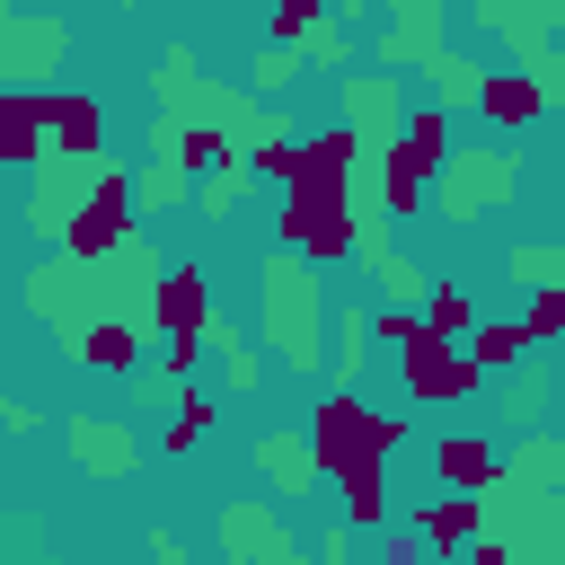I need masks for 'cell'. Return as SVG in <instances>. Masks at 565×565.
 <instances>
[{"label":"cell","instance_id":"cell-21","mask_svg":"<svg viewBox=\"0 0 565 565\" xmlns=\"http://www.w3.org/2000/svg\"><path fill=\"white\" fill-rule=\"evenodd\" d=\"M424 327H433V335H450V344H468L486 318H477V300H468L459 282H433V300H424Z\"/></svg>","mask_w":565,"mask_h":565},{"label":"cell","instance_id":"cell-31","mask_svg":"<svg viewBox=\"0 0 565 565\" xmlns=\"http://www.w3.org/2000/svg\"><path fill=\"white\" fill-rule=\"evenodd\" d=\"M194 362H203V344H168V353H159V371H168V380H194Z\"/></svg>","mask_w":565,"mask_h":565},{"label":"cell","instance_id":"cell-34","mask_svg":"<svg viewBox=\"0 0 565 565\" xmlns=\"http://www.w3.org/2000/svg\"><path fill=\"white\" fill-rule=\"evenodd\" d=\"M371 565H424V547H415V539H388V547H380Z\"/></svg>","mask_w":565,"mask_h":565},{"label":"cell","instance_id":"cell-35","mask_svg":"<svg viewBox=\"0 0 565 565\" xmlns=\"http://www.w3.org/2000/svg\"><path fill=\"white\" fill-rule=\"evenodd\" d=\"M344 556H353V539H344V530H327V539H318V565H344Z\"/></svg>","mask_w":565,"mask_h":565},{"label":"cell","instance_id":"cell-3","mask_svg":"<svg viewBox=\"0 0 565 565\" xmlns=\"http://www.w3.org/2000/svg\"><path fill=\"white\" fill-rule=\"evenodd\" d=\"M132 203H141V177L132 168H97L71 230H62V265H115L132 247Z\"/></svg>","mask_w":565,"mask_h":565},{"label":"cell","instance_id":"cell-38","mask_svg":"<svg viewBox=\"0 0 565 565\" xmlns=\"http://www.w3.org/2000/svg\"><path fill=\"white\" fill-rule=\"evenodd\" d=\"M124 9H141V0H124Z\"/></svg>","mask_w":565,"mask_h":565},{"label":"cell","instance_id":"cell-33","mask_svg":"<svg viewBox=\"0 0 565 565\" xmlns=\"http://www.w3.org/2000/svg\"><path fill=\"white\" fill-rule=\"evenodd\" d=\"M530 71H539V88H547V97H565V62H556V53H539Z\"/></svg>","mask_w":565,"mask_h":565},{"label":"cell","instance_id":"cell-23","mask_svg":"<svg viewBox=\"0 0 565 565\" xmlns=\"http://www.w3.org/2000/svg\"><path fill=\"white\" fill-rule=\"evenodd\" d=\"M344 124L353 132H380L388 124V79L371 71V79H344Z\"/></svg>","mask_w":565,"mask_h":565},{"label":"cell","instance_id":"cell-6","mask_svg":"<svg viewBox=\"0 0 565 565\" xmlns=\"http://www.w3.org/2000/svg\"><path fill=\"white\" fill-rule=\"evenodd\" d=\"M397 380H406V397H415V406H468V397L486 388L477 353H468V344H450V335H433V327L397 353Z\"/></svg>","mask_w":565,"mask_h":565},{"label":"cell","instance_id":"cell-36","mask_svg":"<svg viewBox=\"0 0 565 565\" xmlns=\"http://www.w3.org/2000/svg\"><path fill=\"white\" fill-rule=\"evenodd\" d=\"M371 9H388V18H397V9H424V0H371Z\"/></svg>","mask_w":565,"mask_h":565},{"label":"cell","instance_id":"cell-14","mask_svg":"<svg viewBox=\"0 0 565 565\" xmlns=\"http://www.w3.org/2000/svg\"><path fill=\"white\" fill-rule=\"evenodd\" d=\"M106 150V106L88 88H53V159H97Z\"/></svg>","mask_w":565,"mask_h":565},{"label":"cell","instance_id":"cell-27","mask_svg":"<svg viewBox=\"0 0 565 565\" xmlns=\"http://www.w3.org/2000/svg\"><path fill=\"white\" fill-rule=\"evenodd\" d=\"M71 441H79V459H88V468H124V441H115V433H97V415H71Z\"/></svg>","mask_w":565,"mask_h":565},{"label":"cell","instance_id":"cell-17","mask_svg":"<svg viewBox=\"0 0 565 565\" xmlns=\"http://www.w3.org/2000/svg\"><path fill=\"white\" fill-rule=\"evenodd\" d=\"M468 353H477V371H521V362H530V327H521V318H486V327L468 335Z\"/></svg>","mask_w":565,"mask_h":565},{"label":"cell","instance_id":"cell-29","mask_svg":"<svg viewBox=\"0 0 565 565\" xmlns=\"http://www.w3.org/2000/svg\"><path fill=\"white\" fill-rule=\"evenodd\" d=\"M547 388H556V380H547V371H530V380L512 388V406H503V424H539V406H547Z\"/></svg>","mask_w":565,"mask_h":565},{"label":"cell","instance_id":"cell-8","mask_svg":"<svg viewBox=\"0 0 565 565\" xmlns=\"http://www.w3.org/2000/svg\"><path fill=\"white\" fill-rule=\"evenodd\" d=\"M53 159V88H9L0 97V168H44Z\"/></svg>","mask_w":565,"mask_h":565},{"label":"cell","instance_id":"cell-4","mask_svg":"<svg viewBox=\"0 0 565 565\" xmlns=\"http://www.w3.org/2000/svg\"><path fill=\"white\" fill-rule=\"evenodd\" d=\"M309 274H318V265H300V256H274V265H265V344H274L291 371L318 362V335H309L318 282H309Z\"/></svg>","mask_w":565,"mask_h":565},{"label":"cell","instance_id":"cell-16","mask_svg":"<svg viewBox=\"0 0 565 565\" xmlns=\"http://www.w3.org/2000/svg\"><path fill=\"white\" fill-rule=\"evenodd\" d=\"M291 530L265 512V503H238V512H221V547L230 556H256V565H274V547H282Z\"/></svg>","mask_w":565,"mask_h":565},{"label":"cell","instance_id":"cell-2","mask_svg":"<svg viewBox=\"0 0 565 565\" xmlns=\"http://www.w3.org/2000/svg\"><path fill=\"white\" fill-rule=\"evenodd\" d=\"M397 441H406V424H397L388 406H371L362 388H327V397L309 406V450H318L327 477H353L362 459H388Z\"/></svg>","mask_w":565,"mask_h":565},{"label":"cell","instance_id":"cell-30","mask_svg":"<svg viewBox=\"0 0 565 565\" xmlns=\"http://www.w3.org/2000/svg\"><path fill=\"white\" fill-rule=\"evenodd\" d=\"M521 477H530V486H556V477H565V450H556V441H530V450H521Z\"/></svg>","mask_w":565,"mask_h":565},{"label":"cell","instance_id":"cell-24","mask_svg":"<svg viewBox=\"0 0 565 565\" xmlns=\"http://www.w3.org/2000/svg\"><path fill=\"white\" fill-rule=\"evenodd\" d=\"M238 185H247V159H221L203 185H194V212L203 221H230V203H238Z\"/></svg>","mask_w":565,"mask_h":565},{"label":"cell","instance_id":"cell-25","mask_svg":"<svg viewBox=\"0 0 565 565\" xmlns=\"http://www.w3.org/2000/svg\"><path fill=\"white\" fill-rule=\"evenodd\" d=\"M247 79H256V97H291V79H300V53H291V44H265Z\"/></svg>","mask_w":565,"mask_h":565},{"label":"cell","instance_id":"cell-32","mask_svg":"<svg viewBox=\"0 0 565 565\" xmlns=\"http://www.w3.org/2000/svg\"><path fill=\"white\" fill-rule=\"evenodd\" d=\"M459 565H521V556H512V539H477Z\"/></svg>","mask_w":565,"mask_h":565},{"label":"cell","instance_id":"cell-18","mask_svg":"<svg viewBox=\"0 0 565 565\" xmlns=\"http://www.w3.org/2000/svg\"><path fill=\"white\" fill-rule=\"evenodd\" d=\"M256 468H265L282 494H300L309 477H327V468H318V450H309V441H282V433H265V441H256Z\"/></svg>","mask_w":565,"mask_h":565},{"label":"cell","instance_id":"cell-28","mask_svg":"<svg viewBox=\"0 0 565 565\" xmlns=\"http://www.w3.org/2000/svg\"><path fill=\"white\" fill-rule=\"evenodd\" d=\"M415 335H424V318H415V309H397V300H388V309L371 318V344H397V353H406Z\"/></svg>","mask_w":565,"mask_h":565},{"label":"cell","instance_id":"cell-37","mask_svg":"<svg viewBox=\"0 0 565 565\" xmlns=\"http://www.w3.org/2000/svg\"><path fill=\"white\" fill-rule=\"evenodd\" d=\"M309 9H335V0H309Z\"/></svg>","mask_w":565,"mask_h":565},{"label":"cell","instance_id":"cell-5","mask_svg":"<svg viewBox=\"0 0 565 565\" xmlns=\"http://www.w3.org/2000/svg\"><path fill=\"white\" fill-rule=\"evenodd\" d=\"M150 335L159 344H212L221 335V300H212V274L203 265H168L159 282H150Z\"/></svg>","mask_w":565,"mask_h":565},{"label":"cell","instance_id":"cell-1","mask_svg":"<svg viewBox=\"0 0 565 565\" xmlns=\"http://www.w3.org/2000/svg\"><path fill=\"white\" fill-rule=\"evenodd\" d=\"M450 168V106L441 97H415L406 115H397V141L380 150V203L397 212V221H415L424 212V185Z\"/></svg>","mask_w":565,"mask_h":565},{"label":"cell","instance_id":"cell-13","mask_svg":"<svg viewBox=\"0 0 565 565\" xmlns=\"http://www.w3.org/2000/svg\"><path fill=\"white\" fill-rule=\"evenodd\" d=\"M0 53H9L18 88H44V71H53V53H62V26H53V18L9 9V18H0Z\"/></svg>","mask_w":565,"mask_h":565},{"label":"cell","instance_id":"cell-20","mask_svg":"<svg viewBox=\"0 0 565 565\" xmlns=\"http://www.w3.org/2000/svg\"><path fill=\"white\" fill-rule=\"evenodd\" d=\"M327 35V9H309V0H274L265 9V44H291V53H309Z\"/></svg>","mask_w":565,"mask_h":565},{"label":"cell","instance_id":"cell-11","mask_svg":"<svg viewBox=\"0 0 565 565\" xmlns=\"http://www.w3.org/2000/svg\"><path fill=\"white\" fill-rule=\"evenodd\" d=\"M547 106H556V97L539 88V71H486V88H477V115H486L494 132H530Z\"/></svg>","mask_w":565,"mask_h":565},{"label":"cell","instance_id":"cell-26","mask_svg":"<svg viewBox=\"0 0 565 565\" xmlns=\"http://www.w3.org/2000/svg\"><path fill=\"white\" fill-rule=\"evenodd\" d=\"M521 327H530V344H556V335H565V282H539Z\"/></svg>","mask_w":565,"mask_h":565},{"label":"cell","instance_id":"cell-7","mask_svg":"<svg viewBox=\"0 0 565 565\" xmlns=\"http://www.w3.org/2000/svg\"><path fill=\"white\" fill-rule=\"evenodd\" d=\"M512 177H521L512 150H459V159L441 168V212H450V221H477L486 203L512 194Z\"/></svg>","mask_w":565,"mask_h":565},{"label":"cell","instance_id":"cell-19","mask_svg":"<svg viewBox=\"0 0 565 565\" xmlns=\"http://www.w3.org/2000/svg\"><path fill=\"white\" fill-rule=\"evenodd\" d=\"M433 44H441V18H433V0H424V9H397V26L380 35V62L397 71V62H415V53H433Z\"/></svg>","mask_w":565,"mask_h":565},{"label":"cell","instance_id":"cell-10","mask_svg":"<svg viewBox=\"0 0 565 565\" xmlns=\"http://www.w3.org/2000/svg\"><path fill=\"white\" fill-rule=\"evenodd\" d=\"M433 477H441L450 494H486V486H503V450H494V433H441V441H433Z\"/></svg>","mask_w":565,"mask_h":565},{"label":"cell","instance_id":"cell-9","mask_svg":"<svg viewBox=\"0 0 565 565\" xmlns=\"http://www.w3.org/2000/svg\"><path fill=\"white\" fill-rule=\"evenodd\" d=\"M141 309H106V318H79V327H62V344H71V362L79 371H132L141 362Z\"/></svg>","mask_w":565,"mask_h":565},{"label":"cell","instance_id":"cell-12","mask_svg":"<svg viewBox=\"0 0 565 565\" xmlns=\"http://www.w3.org/2000/svg\"><path fill=\"white\" fill-rule=\"evenodd\" d=\"M415 539L433 556H468L486 539V494H441V503H415Z\"/></svg>","mask_w":565,"mask_h":565},{"label":"cell","instance_id":"cell-22","mask_svg":"<svg viewBox=\"0 0 565 565\" xmlns=\"http://www.w3.org/2000/svg\"><path fill=\"white\" fill-rule=\"evenodd\" d=\"M203 433H212V397H203V388H177V415H168L159 450H168V459H185V450H194Z\"/></svg>","mask_w":565,"mask_h":565},{"label":"cell","instance_id":"cell-15","mask_svg":"<svg viewBox=\"0 0 565 565\" xmlns=\"http://www.w3.org/2000/svg\"><path fill=\"white\" fill-rule=\"evenodd\" d=\"M335 494H344V530H380L388 521V459H362L353 477H335Z\"/></svg>","mask_w":565,"mask_h":565}]
</instances>
